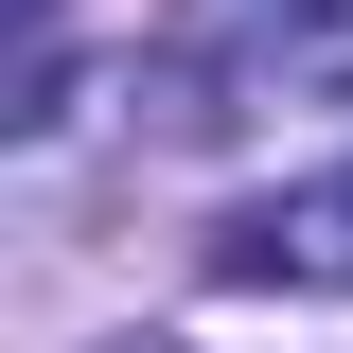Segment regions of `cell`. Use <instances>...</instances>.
<instances>
[{"mask_svg": "<svg viewBox=\"0 0 353 353\" xmlns=\"http://www.w3.org/2000/svg\"><path fill=\"white\" fill-rule=\"evenodd\" d=\"M212 283H353V176L212 212Z\"/></svg>", "mask_w": 353, "mask_h": 353, "instance_id": "6da1fadb", "label": "cell"}, {"mask_svg": "<svg viewBox=\"0 0 353 353\" xmlns=\"http://www.w3.org/2000/svg\"><path fill=\"white\" fill-rule=\"evenodd\" d=\"M318 18H353V0H194V36H318Z\"/></svg>", "mask_w": 353, "mask_h": 353, "instance_id": "7a4b0ae2", "label": "cell"}]
</instances>
